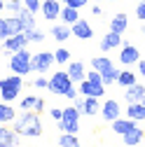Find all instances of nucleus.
I'll use <instances>...</instances> for the list:
<instances>
[{"label": "nucleus", "instance_id": "nucleus-27", "mask_svg": "<svg viewBox=\"0 0 145 147\" xmlns=\"http://www.w3.org/2000/svg\"><path fill=\"white\" fill-rule=\"evenodd\" d=\"M98 112V98L84 96V115H96Z\"/></svg>", "mask_w": 145, "mask_h": 147}, {"label": "nucleus", "instance_id": "nucleus-46", "mask_svg": "<svg viewBox=\"0 0 145 147\" xmlns=\"http://www.w3.org/2000/svg\"><path fill=\"white\" fill-rule=\"evenodd\" d=\"M96 3H101V0H96Z\"/></svg>", "mask_w": 145, "mask_h": 147}, {"label": "nucleus", "instance_id": "nucleus-38", "mask_svg": "<svg viewBox=\"0 0 145 147\" xmlns=\"http://www.w3.org/2000/svg\"><path fill=\"white\" fill-rule=\"evenodd\" d=\"M49 115H51L54 119H56V121H59V119L63 117V110H59V107H51V112H49Z\"/></svg>", "mask_w": 145, "mask_h": 147}, {"label": "nucleus", "instance_id": "nucleus-29", "mask_svg": "<svg viewBox=\"0 0 145 147\" xmlns=\"http://www.w3.org/2000/svg\"><path fill=\"white\" fill-rule=\"evenodd\" d=\"M117 84H122V86H131V84H136V75H133V72H129V70H122Z\"/></svg>", "mask_w": 145, "mask_h": 147}, {"label": "nucleus", "instance_id": "nucleus-33", "mask_svg": "<svg viewBox=\"0 0 145 147\" xmlns=\"http://www.w3.org/2000/svg\"><path fill=\"white\" fill-rule=\"evenodd\" d=\"M24 7L28 9V12H42V3H40V0H26V3H24Z\"/></svg>", "mask_w": 145, "mask_h": 147}, {"label": "nucleus", "instance_id": "nucleus-39", "mask_svg": "<svg viewBox=\"0 0 145 147\" xmlns=\"http://www.w3.org/2000/svg\"><path fill=\"white\" fill-rule=\"evenodd\" d=\"M72 105H75V107H77V110H80V112H82V115H84V100H82V96H80V98H77V100H72Z\"/></svg>", "mask_w": 145, "mask_h": 147}, {"label": "nucleus", "instance_id": "nucleus-44", "mask_svg": "<svg viewBox=\"0 0 145 147\" xmlns=\"http://www.w3.org/2000/svg\"><path fill=\"white\" fill-rule=\"evenodd\" d=\"M3 147H14V145H3Z\"/></svg>", "mask_w": 145, "mask_h": 147}, {"label": "nucleus", "instance_id": "nucleus-28", "mask_svg": "<svg viewBox=\"0 0 145 147\" xmlns=\"http://www.w3.org/2000/svg\"><path fill=\"white\" fill-rule=\"evenodd\" d=\"M59 145L61 147H80V140L75 138V133H61Z\"/></svg>", "mask_w": 145, "mask_h": 147}, {"label": "nucleus", "instance_id": "nucleus-35", "mask_svg": "<svg viewBox=\"0 0 145 147\" xmlns=\"http://www.w3.org/2000/svg\"><path fill=\"white\" fill-rule=\"evenodd\" d=\"M136 16H138L140 21H145V0H140V3H138V7H136Z\"/></svg>", "mask_w": 145, "mask_h": 147}, {"label": "nucleus", "instance_id": "nucleus-36", "mask_svg": "<svg viewBox=\"0 0 145 147\" xmlns=\"http://www.w3.org/2000/svg\"><path fill=\"white\" fill-rule=\"evenodd\" d=\"M7 9H12V12H21L24 7H21L19 0H9V3H7Z\"/></svg>", "mask_w": 145, "mask_h": 147}, {"label": "nucleus", "instance_id": "nucleus-34", "mask_svg": "<svg viewBox=\"0 0 145 147\" xmlns=\"http://www.w3.org/2000/svg\"><path fill=\"white\" fill-rule=\"evenodd\" d=\"M61 3H63V5H70V7H77V9H80V7H84V5H87V0H61Z\"/></svg>", "mask_w": 145, "mask_h": 147}, {"label": "nucleus", "instance_id": "nucleus-21", "mask_svg": "<svg viewBox=\"0 0 145 147\" xmlns=\"http://www.w3.org/2000/svg\"><path fill=\"white\" fill-rule=\"evenodd\" d=\"M51 35L56 42H66L70 35H72V28L70 26H51Z\"/></svg>", "mask_w": 145, "mask_h": 147}, {"label": "nucleus", "instance_id": "nucleus-40", "mask_svg": "<svg viewBox=\"0 0 145 147\" xmlns=\"http://www.w3.org/2000/svg\"><path fill=\"white\" fill-rule=\"evenodd\" d=\"M138 72H140V75H143V77H145V61H143V59H140V61H138Z\"/></svg>", "mask_w": 145, "mask_h": 147}, {"label": "nucleus", "instance_id": "nucleus-4", "mask_svg": "<svg viewBox=\"0 0 145 147\" xmlns=\"http://www.w3.org/2000/svg\"><path fill=\"white\" fill-rule=\"evenodd\" d=\"M9 68H12V72H16V75H21V77L33 70V56L26 51V47L19 49V51H14L9 56Z\"/></svg>", "mask_w": 145, "mask_h": 147}, {"label": "nucleus", "instance_id": "nucleus-13", "mask_svg": "<svg viewBox=\"0 0 145 147\" xmlns=\"http://www.w3.org/2000/svg\"><path fill=\"white\" fill-rule=\"evenodd\" d=\"M101 117L105 119V121H115V119H119V103L117 100H105L103 103V107H101Z\"/></svg>", "mask_w": 145, "mask_h": 147}, {"label": "nucleus", "instance_id": "nucleus-14", "mask_svg": "<svg viewBox=\"0 0 145 147\" xmlns=\"http://www.w3.org/2000/svg\"><path fill=\"white\" fill-rule=\"evenodd\" d=\"M138 126V121L136 119H115L112 121V131L117 133V136H126V133H129V131H133V128Z\"/></svg>", "mask_w": 145, "mask_h": 147}, {"label": "nucleus", "instance_id": "nucleus-8", "mask_svg": "<svg viewBox=\"0 0 145 147\" xmlns=\"http://www.w3.org/2000/svg\"><path fill=\"white\" fill-rule=\"evenodd\" d=\"M105 94V84L101 82H91V80H84L80 82V96H94V98H103Z\"/></svg>", "mask_w": 145, "mask_h": 147}, {"label": "nucleus", "instance_id": "nucleus-19", "mask_svg": "<svg viewBox=\"0 0 145 147\" xmlns=\"http://www.w3.org/2000/svg\"><path fill=\"white\" fill-rule=\"evenodd\" d=\"M126 26H129V16H126L124 12H119V14L112 16V21H110V30H112V33H119V35H122V33L126 30Z\"/></svg>", "mask_w": 145, "mask_h": 147}, {"label": "nucleus", "instance_id": "nucleus-7", "mask_svg": "<svg viewBox=\"0 0 145 147\" xmlns=\"http://www.w3.org/2000/svg\"><path fill=\"white\" fill-rule=\"evenodd\" d=\"M26 30V26H24V21L19 19V16H7V19H3L0 21V38H12V35H19V33H24Z\"/></svg>", "mask_w": 145, "mask_h": 147}, {"label": "nucleus", "instance_id": "nucleus-45", "mask_svg": "<svg viewBox=\"0 0 145 147\" xmlns=\"http://www.w3.org/2000/svg\"><path fill=\"white\" fill-rule=\"evenodd\" d=\"M140 103H145V98H143V100H140Z\"/></svg>", "mask_w": 145, "mask_h": 147}, {"label": "nucleus", "instance_id": "nucleus-2", "mask_svg": "<svg viewBox=\"0 0 145 147\" xmlns=\"http://www.w3.org/2000/svg\"><path fill=\"white\" fill-rule=\"evenodd\" d=\"M91 68L98 70L101 75H103V84H105V86H108V84H117L119 70L112 65V61L108 59V56H96V59H91Z\"/></svg>", "mask_w": 145, "mask_h": 147}, {"label": "nucleus", "instance_id": "nucleus-5", "mask_svg": "<svg viewBox=\"0 0 145 147\" xmlns=\"http://www.w3.org/2000/svg\"><path fill=\"white\" fill-rule=\"evenodd\" d=\"M80 110L72 105V107H66L63 110V117L56 121V126H59V131L61 133H77V128H80Z\"/></svg>", "mask_w": 145, "mask_h": 147}, {"label": "nucleus", "instance_id": "nucleus-31", "mask_svg": "<svg viewBox=\"0 0 145 147\" xmlns=\"http://www.w3.org/2000/svg\"><path fill=\"white\" fill-rule=\"evenodd\" d=\"M54 59H56V63H68L70 61V51L66 47H59L56 51H54Z\"/></svg>", "mask_w": 145, "mask_h": 147}, {"label": "nucleus", "instance_id": "nucleus-15", "mask_svg": "<svg viewBox=\"0 0 145 147\" xmlns=\"http://www.w3.org/2000/svg\"><path fill=\"white\" fill-rule=\"evenodd\" d=\"M70 28H72V35H75V38H80V40H89V38H94V28L89 26L87 21H75Z\"/></svg>", "mask_w": 145, "mask_h": 147}, {"label": "nucleus", "instance_id": "nucleus-10", "mask_svg": "<svg viewBox=\"0 0 145 147\" xmlns=\"http://www.w3.org/2000/svg\"><path fill=\"white\" fill-rule=\"evenodd\" d=\"M51 63H56V59H54V54H49V51H42V54H35L33 56V70L35 72H47Z\"/></svg>", "mask_w": 145, "mask_h": 147}, {"label": "nucleus", "instance_id": "nucleus-20", "mask_svg": "<svg viewBox=\"0 0 145 147\" xmlns=\"http://www.w3.org/2000/svg\"><path fill=\"white\" fill-rule=\"evenodd\" d=\"M122 140H124V145H129V147H136L140 140H145V131L140 126H136L133 131H129L126 136H122Z\"/></svg>", "mask_w": 145, "mask_h": 147}, {"label": "nucleus", "instance_id": "nucleus-41", "mask_svg": "<svg viewBox=\"0 0 145 147\" xmlns=\"http://www.w3.org/2000/svg\"><path fill=\"white\" fill-rule=\"evenodd\" d=\"M66 98H77V89H70V91H68V96H66Z\"/></svg>", "mask_w": 145, "mask_h": 147}, {"label": "nucleus", "instance_id": "nucleus-18", "mask_svg": "<svg viewBox=\"0 0 145 147\" xmlns=\"http://www.w3.org/2000/svg\"><path fill=\"white\" fill-rule=\"evenodd\" d=\"M68 75L72 77V82H75V84L84 82V80H87V70H84V63H82V61H77V63H70V65H68Z\"/></svg>", "mask_w": 145, "mask_h": 147}, {"label": "nucleus", "instance_id": "nucleus-6", "mask_svg": "<svg viewBox=\"0 0 145 147\" xmlns=\"http://www.w3.org/2000/svg\"><path fill=\"white\" fill-rule=\"evenodd\" d=\"M75 89V82H72V77L68 75V70H59L54 72L51 80H49V91L51 94H59V96H68V91Z\"/></svg>", "mask_w": 145, "mask_h": 147}, {"label": "nucleus", "instance_id": "nucleus-30", "mask_svg": "<svg viewBox=\"0 0 145 147\" xmlns=\"http://www.w3.org/2000/svg\"><path fill=\"white\" fill-rule=\"evenodd\" d=\"M38 103H40V98H38V96H26L19 105H21V110L26 112V110H35V107H38Z\"/></svg>", "mask_w": 145, "mask_h": 147}, {"label": "nucleus", "instance_id": "nucleus-25", "mask_svg": "<svg viewBox=\"0 0 145 147\" xmlns=\"http://www.w3.org/2000/svg\"><path fill=\"white\" fill-rule=\"evenodd\" d=\"M16 136H19V133H16V131H9L7 126L0 128V142H3V145H16Z\"/></svg>", "mask_w": 145, "mask_h": 147}, {"label": "nucleus", "instance_id": "nucleus-32", "mask_svg": "<svg viewBox=\"0 0 145 147\" xmlns=\"http://www.w3.org/2000/svg\"><path fill=\"white\" fill-rule=\"evenodd\" d=\"M24 33H26L28 42H40V40H45V35H42L38 28H28V30H24Z\"/></svg>", "mask_w": 145, "mask_h": 147}, {"label": "nucleus", "instance_id": "nucleus-24", "mask_svg": "<svg viewBox=\"0 0 145 147\" xmlns=\"http://www.w3.org/2000/svg\"><path fill=\"white\" fill-rule=\"evenodd\" d=\"M16 119V112H14V107L9 105V103H3L0 105V121H14Z\"/></svg>", "mask_w": 145, "mask_h": 147}, {"label": "nucleus", "instance_id": "nucleus-26", "mask_svg": "<svg viewBox=\"0 0 145 147\" xmlns=\"http://www.w3.org/2000/svg\"><path fill=\"white\" fill-rule=\"evenodd\" d=\"M16 16H19V19L24 21V26H26V30H28V28H35V16H33V12H28L26 7H24L21 12H16Z\"/></svg>", "mask_w": 145, "mask_h": 147}, {"label": "nucleus", "instance_id": "nucleus-42", "mask_svg": "<svg viewBox=\"0 0 145 147\" xmlns=\"http://www.w3.org/2000/svg\"><path fill=\"white\" fill-rule=\"evenodd\" d=\"M91 14L94 16H101V7H91Z\"/></svg>", "mask_w": 145, "mask_h": 147}, {"label": "nucleus", "instance_id": "nucleus-11", "mask_svg": "<svg viewBox=\"0 0 145 147\" xmlns=\"http://www.w3.org/2000/svg\"><path fill=\"white\" fill-rule=\"evenodd\" d=\"M24 45H28L26 33H19V35H12V38H5V40H3V49H5V51H9V54L24 49Z\"/></svg>", "mask_w": 145, "mask_h": 147}, {"label": "nucleus", "instance_id": "nucleus-37", "mask_svg": "<svg viewBox=\"0 0 145 147\" xmlns=\"http://www.w3.org/2000/svg\"><path fill=\"white\" fill-rule=\"evenodd\" d=\"M33 84L38 86V89H49V80H45V77H38V80H35Z\"/></svg>", "mask_w": 145, "mask_h": 147}, {"label": "nucleus", "instance_id": "nucleus-1", "mask_svg": "<svg viewBox=\"0 0 145 147\" xmlns=\"http://www.w3.org/2000/svg\"><path fill=\"white\" fill-rule=\"evenodd\" d=\"M14 131L26 138H40L42 136V124L35 110H26L21 119H14Z\"/></svg>", "mask_w": 145, "mask_h": 147}, {"label": "nucleus", "instance_id": "nucleus-17", "mask_svg": "<svg viewBox=\"0 0 145 147\" xmlns=\"http://www.w3.org/2000/svg\"><path fill=\"white\" fill-rule=\"evenodd\" d=\"M117 45H124L119 33H112V30H110L108 35H103V38H101V49H103V51H110V49H115Z\"/></svg>", "mask_w": 145, "mask_h": 147}, {"label": "nucleus", "instance_id": "nucleus-23", "mask_svg": "<svg viewBox=\"0 0 145 147\" xmlns=\"http://www.w3.org/2000/svg\"><path fill=\"white\" fill-rule=\"evenodd\" d=\"M61 19H63V24H68V26H72L75 21H80V16H77V7L66 5V7L61 9Z\"/></svg>", "mask_w": 145, "mask_h": 147}, {"label": "nucleus", "instance_id": "nucleus-22", "mask_svg": "<svg viewBox=\"0 0 145 147\" xmlns=\"http://www.w3.org/2000/svg\"><path fill=\"white\" fill-rule=\"evenodd\" d=\"M126 115H129L131 119H136V121L145 119V103H129V110H126Z\"/></svg>", "mask_w": 145, "mask_h": 147}, {"label": "nucleus", "instance_id": "nucleus-3", "mask_svg": "<svg viewBox=\"0 0 145 147\" xmlns=\"http://www.w3.org/2000/svg\"><path fill=\"white\" fill-rule=\"evenodd\" d=\"M21 75H9V77H3L0 80V100L3 103H9V100H14L16 96L21 94Z\"/></svg>", "mask_w": 145, "mask_h": 147}, {"label": "nucleus", "instance_id": "nucleus-16", "mask_svg": "<svg viewBox=\"0 0 145 147\" xmlns=\"http://www.w3.org/2000/svg\"><path fill=\"white\" fill-rule=\"evenodd\" d=\"M124 98L129 100V103H140L143 98H145V86L143 84H131V86H126V94H124Z\"/></svg>", "mask_w": 145, "mask_h": 147}, {"label": "nucleus", "instance_id": "nucleus-9", "mask_svg": "<svg viewBox=\"0 0 145 147\" xmlns=\"http://www.w3.org/2000/svg\"><path fill=\"white\" fill-rule=\"evenodd\" d=\"M138 61H140L138 49H136L131 42H124V47H122V51H119V63H124V65H133V63H138Z\"/></svg>", "mask_w": 145, "mask_h": 147}, {"label": "nucleus", "instance_id": "nucleus-43", "mask_svg": "<svg viewBox=\"0 0 145 147\" xmlns=\"http://www.w3.org/2000/svg\"><path fill=\"white\" fill-rule=\"evenodd\" d=\"M143 35H145V21H143Z\"/></svg>", "mask_w": 145, "mask_h": 147}, {"label": "nucleus", "instance_id": "nucleus-12", "mask_svg": "<svg viewBox=\"0 0 145 147\" xmlns=\"http://www.w3.org/2000/svg\"><path fill=\"white\" fill-rule=\"evenodd\" d=\"M61 0H45L42 3V16L47 21H54V19H59L61 16Z\"/></svg>", "mask_w": 145, "mask_h": 147}]
</instances>
